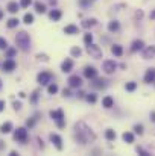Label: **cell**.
<instances>
[{"label":"cell","instance_id":"obj_1","mask_svg":"<svg viewBox=\"0 0 155 156\" xmlns=\"http://www.w3.org/2000/svg\"><path fill=\"white\" fill-rule=\"evenodd\" d=\"M75 135L78 138V141L81 144H87V142H93L96 139V135L94 132L84 123V121H79L75 124Z\"/></svg>","mask_w":155,"mask_h":156},{"label":"cell","instance_id":"obj_2","mask_svg":"<svg viewBox=\"0 0 155 156\" xmlns=\"http://www.w3.org/2000/svg\"><path fill=\"white\" fill-rule=\"evenodd\" d=\"M15 43H17V46H19L23 52H29V50H31V38H29V35H28L25 31H22V32L17 34Z\"/></svg>","mask_w":155,"mask_h":156},{"label":"cell","instance_id":"obj_3","mask_svg":"<svg viewBox=\"0 0 155 156\" xmlns=\"http://www.w3.org/2000/svg\"><path fill=\"white\" fill-rule=\"evenodd\" d=\"M87 52H88V55H90L91 58H94V59H100V58L103 56L100 47L96 46V44H93V43H91V44H87Z\"/></svg>","mask_w":155,"mask_h":156},{"label":"cell","instance_id":"obj_4","mask_svg":"<svg viewBox=\"0 0 155 156\" xmlns=\"http://www.w3.org/2000/svg\"><path fill=\"white\" fill-rule=\"evenodd\" d=\"M50 118L56 121L58 127H64V126H66V123H64V112H62V109L50 111Z\"/></svg>","mask_w":155,"mask_h":156},{"label":"cell","instance_id":"obj_5","mask_svg":"<svg viewBox=\"0 0 155 156\" xmlns=\"http://www.w3.org/2000/svg\"><path fill=\"white\" fill-rule=\"evenodd\" d=\"M14 138H15V141L26 142V139H28V130H26L25 127H19V129L15 130V133H14Z\"/></svg>","mask_w":155,"mask_h":156},{"label":"cell","instance_id":"obj_6","mask_svg":"<svg viewBox=\"0 0 155 156\" xmlns=\"http://www.w3.org/2000/svg\"><path fill=\"white\" fill-rule=\"evenodd\" d=\"M37 80H38V83H40V85H47V83L52 80V74H50V73L43 71V73H40V74H38Z\"/></svg>","mask_w":155,"mask_h":156},{"label":"cell","instance_id":"obj_7","mask_svg":"<svg viewBox=\"0 0 155 156\" xmlns=\"http://www.w3.org/2000/svg\"><path fill=\"white\" fill-rule=\"evenodd\" d=\"M116 68H117V64H116L114 61H105V62H103V71H105L106 74L114 73Z\"/></svg>","mask_w":155,"mask_h":156},{"label":"cell","instance_id":"obj_8","mask_svg":"<svg viewBox=\"0 0 155 156\" xmlns=\"http://www.w3.org/2000/svg\"><path fill=\"white\" fill-rule=\"evenodd\" d=\"M50 141L55 144V147L58 150H62V139H61V136L58 133H50Z\"/></svg>","mask_w":155,"mask_h":156},{"label":"cell","instance_id":"obj_9","mask_svg":"<svg viewBox=\"0 0 155 156\" xmlns=\"http://www.w3.org/2000/svg\"><path fill=\"white\" fill-rule=\"evenodd\" d=\"M84 76H85L87 79H94V77H97V70H96L94 67H85Z\"/></svg>","mask_w":155,"mask_h":156},{"label":"cell","instance_id":"obj_10","mask_svg":"<svg viewBox=\"0 0 155 156\" xmlns=\"http://www.w3.org/2000/svg\"><path fill=\"white\" fill-rule=\"evenodd\" d=\"M69 85H70L72 88H79V86L82 85V79H81L79 76H70V77H69Z\"/></svg>","mask_w":155,"mask_h":156},{"label":"cell","instance_id":"obj_11","mask_svg":"<svg viewBox=\"0 0 155 156\" xmlns=\"http://www.w3.org/2000/svg\"><path fill=\"white\" fill-rule=\"evenodd\" d=\"M2 67H3V71H12V70H15L17 64H15V61H12V59H6Z\"/></svg>","mask_w":155,"mask_h":156},{"label":"cell","instance_id":"obj_12","mask_svg":"<svg viewBox=\"0 0 155 156\" xmlns=\"http://www.w3.org/2000/svg\"><path fill=\"white\" fill-rule=\"evenodd\" d=\"M144 82L146 83H150V82H155V68H149L144 74Z\"/></svg>","mask_w":155,"mask_h":156},{"label":"cell","instance_id":"obj_13","mask_svg":"<svg viewBox=\"0 0 155 156\" xmlns=\"http://www.w3.org/2000/svg\"><path fill=\"white\" fill-rule=\"evenodd\" d=\"M61 70H62L64 73L72 71V70H73V61H72V59H66V61L61 64Z\"/></svg>","mask_w":155,"mask_h":156},{"label":"cell","instance_id":"obj_14","mask_svg":"<svg viewBox=\"0 0 155 156\" xmlns=\"http://www.w3.org/2000/svg\"><path fill=\"white\" fill-rule=\"evenodd\" d=\"M91 86H94V88H97V89H102V88L106 86V80H105V79H97V77H94V80L91 82Z\"/></svg>","mask_w":155,"mask_h":156},{"label":"cell","instance_id":"obj_15","mask_svg":"<svg viewBox=\"0 0 155 156\" xmlns=\"http://www.w3.org/2000/svg\"><path fill=\"white\" fill-rule=\"evenodd\" d=\"M64 34H67V35H76V34H79V29L75 24H69V26L64 28Z\"/></svg>","mask_w":155,"mask_h":156},{"label":"cell","instance_id":"obj_16","mask_svg":"<svg viewBox=\"0 0 155 156\" xmlns=\"http://www.w3.org/2000/svg\"><path fill=\"white\" fill-rule=\"evenodd\" d=\"M143 58L144 59H152V58H155V47H147V49H144V52H143Z\"/></svg>","mask_w":155,"mask_h":156},{"label":"cell","instance_id":"obj_17","mask_svg":"<svg viewBox=\"0 0 155 156\" xmlns=\"http://www.w3.org/2000/svg\"><path fill=\"white\" fill-rule=\"evenodd\" d=\"M144 47V43L141 41V40H135L134 43H132V46H131V52H138V50H141Z\"/></svg>","mask_w":155,"mask_h":156},{"label":"cell","instance_id":"obj_18","mask_svg":"<svg viewBox=\"0 0 155 156\" xmlns=\"http://www.w3.org/2000/svg\"><path fill=\"white\" fill-rule=\"evenodd\" d=\"M102 106H103V108H106V109L113 108V106H114V99H113V97H110V96L103 97V99H102Z\"/></svg>","mask_w":155,"mask_h":156},{"label":"cell","instance_id":"obj_19","mask_svg":"<svg viewBox=\"0 0 155 156\" xmlns=\"http://www.w3.org/2000/svg\"><path fill=\"white\" fill-rule=\"evenodd\" d=\"M61 11L59 9H52L50 12H49V17H50V20H53V21H58L59 18H61Z\"/></svg>","mask_w":155,"mask_h":156},{"label":"cell","instance_id":"obj_20","mask_svg":"<svg viewBox=\"0 0 155 156\" xmlns=\"http://www.w3.org/2000/svg\"><path fill=\"white\" fill-rule=\"evenodd\" d=\"M12 130V123L11 121H6V123H3L2 126H0V132L2 133H9Z\"/></svg>","mask_w":155,"mask_h":156},{"label":"cell","instance_id":"obj_21","mask_svg":"<svg viewBox=\"0 0 155 156\" xmlns=\"http://www.w3.org/2000/svg\"><path fill=\"white\" fill-rule=\"evenodd\" d=\"M111 52H113L114 56H122V55H123V49H122V46H119V44H114V46L111 47Z\"/></svg>","mask_w":155,"mask_h":156},{"label":"cell","instance_id":"obj_22","mask_svg":"<svg viewBox=\"0 0 155 156\" xmlns=\"http://www.w3.org/2000/svg\"><path fill=\"white\" fill-rule=\"evenodd\" d=\"M19 9H20V5H19L17 2H11V3L8 5V11H9L11 14H15V12H19Z\"/></svg>","mask_w":155,"mask_h":156},{"label":"cell","instance_id":"obj_23","mask_svg":"<svg viewBox=\"0 0 155 156\" xmlns=\"http://www.w3.org/2000/svg\"><path fill=\"white\" fill-rule=\"evenodd\" d=\"M119 28H120V24H119V21H116V20H113V21L108 23V31H110V32H117Z\"/></svg>","mask_w":155,"mask_h":156},{"label":"cell","instance_id":"obj_24","mask_svg":"<svg viewBox=\"0 0 155 156\" xmlns=\"http://www.w3.org/2000/svg\"><path fill=\"white\" fill-rule=\"evenodd\" d=\"M35 11H37L38 14H44V12H46V5L41 3V2H37V3H35Z\"/></svg>","mask_w":155,"mask_h":156},{"label":"cell","instance_id":"obj_25","mask_svg":"<svg viewBox=\"0 0 155 156\" xmlns=\"http://www.w3.org/2000/svg\"><path fill=\"white\" fill-rule=\"evenodd\" d=\"M122 138H123L125 142H134V135H132L131 132H125V133L122 135Z\"/></svg>","mask_w":155,"mask_h":156},{"label":"cell","instance_id":"obj_26","mask_svg":"<svg viewBox=\"0 0 155 156\" xmlns=\"http://www.w3.org/2000/svg\"><path fill=\"white\" fill-rule=\"evenodd\" d=\"M96 24V20L94 18H90V20H84L82 21V28H85V29H88V28H91V26H94Z\"/></svg>","mask_w":155,"mask_h":156},{"label":"cell","instance_id":"obj_27","mask_svg":"<svg viewBox=\"0 0 155 156\" xmlns=\"http://www.w3.org/2000/svg\"><path fill=\"white\" fill-rule=\"evenodd\" d=\"M19 23H20V21H19V18H9L6 24H8V28H9V29H12V28H17V26H19Z\"/></svg>","mask_w":155,"mask_h":156},{"label":"cell","instance_id":"obj_28","mask_svg":"<svg viewBox=\"0 0 155 156\" xmlns=\"http://www.w3.org/2000/svg\"><path fill=\"white\" fill-rule=\"evenodd\" d=\"M105 136H106L108 141H113V139H116V132H114L113 129H108V130L105 132Z\"/></svg>","mask_w":155,"mask_h":156},{"label":"cell","instance_id":"obj_29","mask_svg":"<svg viewBox=\"0 0 155 156\" xmlns=\"http://www.w3.org/2000/svg\"><path fill=\"white\" fill-rule=\"evenodd\" d=\"M47 93H49V94H56V93H58V85H56V83H50V85L47 86Z\"/></svg>","mask_w":155,"mask_h":156},{"label":"cell","instance_id":"obj_30","mask_svg":"<svg viewBox=\"0 0 155 156\" xmlns=\"http://www.w3.org/2000/svg\"><path fill=\"white\" fill-rule=\"evenodd\" d=\"M125 88H126V91L132 93V91H135V88H137V83H135V82H128V83L125 85Z\"/></svg>","mask_w":155,"mask_h":156},{"label":"cell","instance_id":"obj_31","mask_svg":"<svg viewBox=\"0 0 155 156\" xmlns=\"http://www.w3.org/2000/svg\"><path fill=\"white\" fill-rule=\"evenodd\" d=\"M70 53H72V56H75V58H78V56H81V53H82V50H81L79 47H72V50H70Z\"/></svg>","mask_w":155,"mask_h":156},{"label":"cell","instance_id":"obj_32","mask_svg":"<svg viewBox=\"0 0 155 156\" xmlns=\"http://www.w3.org/2000/svg\"><path fill=\"white\" fill-rule=\"evenodd\" d=\"M23 20H25L26 24H32V23H34V15H32V14H26Z\"/></svg>","mask_w":155,"mask_h":156},{"label":"cell","instance_id":"obj_33","mask_svg":"<svg viewBox=\"0 0 155 156\" xmlns=\"http://www.w3.org/2000/svg\"><path fill=\"white\" fill-rule=\"evenodd\" d=\"M85 99H87V102H88V103H96V100H97L96 94H87V96H85Z\"/></svg>","mask_w":155,"mask_h":156},{"label":"cell","instance_id":"obj_34","mask_svg":"<svg viewBox=\"0 0 155 156\" xmlns=\"http://www.w3.org/2000/svg\"><path fill=\"white\" fill-rule=\"evenodd\" d=\"M84 43L85 44H91L93 43V35L91 34H85L84 35Z\"/></svg>","mask_w":155,"mask_h":156},{"label":"cell","instance_id":"obj_35","mask_svg":"<svg viewBox=\"0 0 155 156\" xmlns=\"http://www.w3.org/2000/svg\"><path fill=\"white\" fill-rule=\"evenodd\" d=\"M0 49H2V50H6V49H8V41H6L5 38H2V37H0Z\"/></svg>","mask_w":155,"mask_h":156},{"label":"cell","instance_id":"obj_36","mask_svg":"<svg viewBox=\"0 0 155 156\" xmlns=\"http://www.w3.org/2000/svg\"><path fill=\"white\" fill-rule=\"evenodd\" d=\"M32 3V0H20V6L22 8H28Z\"/></svg>","mask_w":155,"mask_h":156},{"label":"cell","instance_id":"obj_37","mask_svg":"<svg viewBox=\"0 0 155 156\" xmlns=\"http://www.w3.org/2000/svg\"><path fill=\"white\" fill-rule=\"evenodd\" d=\"M134 130H135V133L141 135V133H143V126H141V124H135V126H134Z\"/></svg>","mask_w":155,"mask_h":156},{"label":"cell","instance_id":"obj_38","mask_svg":"<svg viewBox=\"0 0 155 156\" xmlns=\"http://www.w3.org/2000/svg\"><path fill=\"white\" fill-rule=\"evenodd\" d=\"M135 151H137V153H140L141 156H149V153H147L146 150H143L141 147H137V148H135Z\"/></svg>","mask_w":155,"mask_h":156},{"label":"cell","instance_id":"obj_39","mask_svg":"<svg viewBox=\"0 0 155 156\" xmlns=\"http://www.w3.org/2000/svg\"><path fill=\"white\" fill-rule=\"evenodd\" d=\"M38 94H40L38 91H35V93H34V96L31 97V102H32V103H37V100H38Z\"/></svg>","mask_w":155,"mask_h":156},{"label":"cell","instance_id":"obj_40","mask_svg":"<svg viewBox=\"0 0 155 156\" xmlns=\"http://www.w3.org/2000/svg\"><path fill=\"white\" fill-rule=\"evenodd\" d=\"M6 53H8V58H12V56L15 55V50H14V49H8Z\"/></svg>","mask_w":155,"mask_h":156},{"label":"cell","instance_id":"obj_41","mask_svg":"<svg viewBox=\"0 0 155 156\" xmlns=\"http://www.w3.org/2000/svg\"><path fill=\"white\" fill-rule=\"evenodd\" d=\"M26 124H28V127H32V126L35 124V120H28V121H26Z\"/></svg>","mask_w":155,"mask_h":156},{"label":"cell","instance_id":"obj_42","mask_svg":"<svg viewBox=\"0 0 155 156\" xmlns=\"http://www.w3.org/2000/svg\"><path fill=\"white\" fill-rule=\"evenodd\" d=\"M5 109V100H0V112Z\"/></svg>","mask_w":155,"mask_h":156},{"label":"cell","instance_id":"obj_43","mask_svg":"<svg viewBox=\"0 0 155 156\" xmlns=\"http://www.w3.org/2000/svg\"><path fill=\"white\" fill-rule=\"evenodd\" d=\"M20 106H22V103H20V102H15V103H14V109H15V111H17V109H20Z\"/></svg>","mask_w":155,"mask_h":156},{"label":"cell","instance_id":"obj_44","mask_svg":"<svg viewBox=\"0 0 155 156\" xmlns=\"http://www.w3.org/2000/svg\"><path fill=\"white\" fill-rule=\"evenodd\" d=\"M62 94H64L66 97H69V96H72V94H70V89H64V91H62Z\"/></svg>","mask_w":155,"mask_h":156},{"label":"cell","instance_id":"obj_45","mask_svg":"<svg viewBox=\"0 0 155 156\" xmlns=\"http://www.w3.org/2000/svg\"><path fill=\"white\" fill-rule=\"evenodd\" d=\"M149 17H150V20H155V9L150 12V15H149Z\"/></svg>","mask_w":155,"mask_h":156},{"label":"cell","instance_id":"obj_46","mask_svg":"<svg viewBox=\"0 0 155 156\" xmlns=\"http://www.w3.org/2000/svg\"><path fill=\"white\" fill-rule=\"evenodd\" d=\"M150 120L155 123V112H150Z\"/></svg>","mask_w":155,"mask_h":156},{"label":"cell","instance_id":"obj_47","mask_svg":"<svg viewBox=\"0 0 155 156\" xmlns=\"http://www.w3.org/2000/svg\"><path fill=\"white\" fill-rule=\"evenodd\" d=\"M90 2H88V0H81V5H88Z\"/></svg>","mask_w":155,"mask_h":156},{"label":"cell","instance_id":"obj_48","mask_svg":"<svg viewBox=\"0 0 155 156\" xmlns=\"http://www.w3.org/2000/svg\"><path fill=\"white\" fill-rule=\"evenodd\" d=\"M56 2H58V0H50V3H52V5H55Z\"/></svg>","mask_w":155,"mask_h":156},{"label":"cell","instance_id":"obj_49","mask_svg":"<svg viewBox=\"0 0 155 156\" xmlns=\"http://www.w3.org/2000/svg\"><path fill=\"white\" fill-rule=\"evenodd\" d=\"M2 18H3V12H2V11H0V20H2Z\"/></svg>","mask_w":155,"mask_h":156},{"label":"cell","instance_id":"obj_50","mask_svg":"<svg viewBox=\"0 0 155 156\" xmlns=\"http://www.w3.org/2000/svg\"><path fill=\"white\" fill-rule=\"evenodd\" d=\"M0 148H3V142L2 141H0Z\"/></svg>","mask_w":155,"mask_h":156},{"label":"cell","instance_id":"obj_51","mask_svg":"<svg viewBox=\"0 0 155 156\" xmlns=\"http://www.w3.org/2000/svg\"><path fill=\"white\" fill-rule=\"evenodd\" d=\"M0 88H2V80H0Z\"/></svg>","mask_w":155,"mask_h":156}]
</instances>
